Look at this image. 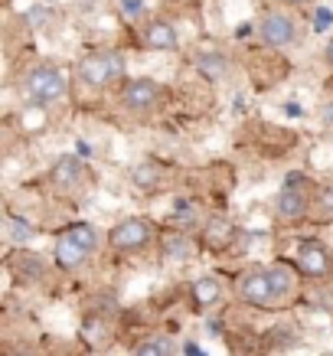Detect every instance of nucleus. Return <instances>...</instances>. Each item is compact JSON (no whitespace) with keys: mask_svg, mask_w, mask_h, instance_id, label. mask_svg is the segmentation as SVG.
I'll return each mask as SVG.
<instances>
[{"mask_svg":"<svg viewBox=\"0 0 333 356\" xmlns=\"http://www.w3.org/2000/svg\"><path fill=\"white\" fill-rule=\"evenodd\" d=\"M23 128L26 131H43L46 128V111L40 105H26L23 108Z\"/></svg>","mask_w":333,"mask_h":356,"instance_id":"aec40b11","label":"nucleus"},{"mask_svg":"<svg viewBox=\"0 0 333 356\" xmlns=\"http://www.w3.org/2000/svg\"><path fill=\"white\" fill-rule=\"evenodd\" d=\"M288 3H307V0H288Z\"/></svg>","mask_w":333,"mask_h":356,"instance_id":"c85d7f7f","label":"nucleus"},{"mask_svg":"<svg viewBox=\"0 0 333 356\" xmlns=\"http://www.w3.org/2000/svg\"><path fill=\"white\" fill-rule=\"evenodd\" d=\"M121 10L131 13V17H138V13L144 10V3H140V0H121Z\"/></svg>","mask_w":333,"mask_h":356,"instance_id":"a878e982","label":"nucleus"},{"mask_svg":"<svg viewBox=\"0 0 333 356\" xmlns=\"http://www.w3.org/2000/svg\"><path fill=\"white\" fill-rule=\"evenodd\" d=\"M219 294H222V288H219V281L216 278H200L193 284V298L200 307H206V304H216L219 301Z\"/></svg>","mask_w":333,"mask_h":356,"instance_id":"ddd939ff","label":"nucleus"},{"mask_svg":"<svg viewBox=\"0 0 333 356\" xmlns=\"http://www.w3.org/2000/svg\"><path fill=\"white\" fill-rule=\"evenodd\" d=\"M144 43L151 46V49H177V30H173L170 23H163V20H157V23H151L147 26V33H144Z\"/></svg>","mask_w":333,"mask_h":356,"instance_id":"9d476101","label":"nucleus"},{"mask_svg":"<svg viewBox=\"0 0 333 356\" xmlns=\"http://www.w3.org/2000/svg\"><path fill=\"white\" fill-rule=\"evenodd\" d=\"M161 102V86L151 79H131L124 86V105L131 111H147Z\"/></svg>","mask_w":333,"mask_h":356,"instance_id":"423d86ee","label":"nucleus"},{"mask_svg":"<svg viewBox=\"0 0 333 356\" xmlns=\"http://www.w3.org/2000/svg\"><path fill=\"white\" fill-rule=\"evenodd\" d=\"M271 275V284H275V291H278V298H284V294L291 291V284H294V278H291V271L284 268V265H275V268H268Z\"/></svg>","mask_w":333,"mask_h":356,"instance_id":"a211bd4d","label":"nucleus"},{"mask_svg":"<svg viewBox=\"0 0 333 356\" xmlns=\"http://www.w3.org/2000/svg\"><path fill=\"white\" fill-rule=\"evenodd\" d=\"M118 76H124V63L118 53H92L79 63V79L92 88H105Z\"/></svg>","mask_w":333,"mask_h":356,"instance_id":"f257e3e1","label":"nucleus"},{"mask_svg":"<svg viewBox=\"0 0 333 356\" xmlns=\"http://www.w3.org/2000/svg\"><path fill=\"white\" fill-rule=\"evenodd\" d=\"M242 298L248 304H255V307H268V304L278 301V291H275V284H271V275L268 271H252L242 278Z\"/></svg>","mask_w":333,"mask_h":356,"instance_id":"39448f33","label":"nucleus"},{"mask_svg":"<svg viewBox=\"0 0 333 356\" xmlns=\"http://www.w3.org/2000/svg\"><path fill=\"white\" fill-rule=\"evenodd\" d=\"M298 265H301V271L311 275V278H323V275L333 268L330 252L323 245H317V242H304L301 252H298Z\"/></svg>","mask_w":333,"mask_h":356,"instance_id":"0eeeda50","label":"nucleus"},{"mask_svg":"<svg viewBox=\"0 0 333 356\" xmlns=\"http://www.w3.org/2000/svg\"><path fill=\"white\" fill-rule=\"evenodd\" d=\"M86 255H88L86 248L76 245L69 236H63L59 245H56V265H59V268H79V265L86 261Z\"/></svg>","mask_w":333,"mask_h":356,"instance_id":"f8f14e48","label":"nucleus"},{"mask_svg":"<svg viewBox=\"0 0 333 356\" xmlns=\"http://www.w3.org/2000/svg\"><path fill=\"white\" fill-rule=\"evenodd\" d=\"M307 180H304V173H288L284 177V186H281V196H278V213L281 219H301L307 213Z\"/></svg>","mask_w":333,"mask_h":356,"instance_id":"7ed1b4c3","label":"nucleus"},{"mask_svg":"<svg viewBox=\"0 0 333 356\" xmlns=\"http://www.w3.org/2000/svg\"><path fill=\"white\" fill-rule=\"evenodd\" d=\"M190 252H193V245H190V238L183 236V232H173V236H167V242H163V255L167 259H190Z\"/></svg>","mask_w":333,"mask_h":356,"instance_id":"4468645a","label":"nucleus"},{"mask_svg":"<svg viewBox=\"0 0 333 356\" xmlns=\"http://www.w3.org/2000/svg\"><path fill=\"white\" fill-rule=\"evenodd\" d=\"M20 265H23V271H30V275H40V271H43V268H40V261H36V259H40V255H20Z\"/></svg>","mask_w":333,"mask_h":356,"instance_id":"b1692460","label":"nucleus"},{"mask_svg":"<svg viewBox=\"0 0 333 356\" xmlns=\"http://www.w3.org/2000/svg\"><path fill=\"white\" fill-rule=\"evenodd\" d=\"M232 238H236V229H232V222L229 219H209L206 222V245L213 248V252H219V248L232 245Z\"/></svg>","mask_w":333,"mask_h":356,"instance_id":"1a4fd4ad","label":"nucleus"},{"mask_svg":"<svg viewBox=\"0 0 333 356\" xmlns=\"http://www.w3.org/2000/svg\"><path fill=\"white\" fill-rule=\"evenodd\" d=\"M53 20H56V13L49 7H26V23L36 26V30H46Z\"/></svg>","mask_w":333,"mask_h":356,"instance_id":"6ab92c4d","label":"nucleus"},{"mask_svg":"<svg viewBox=\"0 0 333 356\" xmlns=\"http://www.w3.org/2000/svg\"><path fill=\"white\" fill-rule=\"evenodd\" d=\"M317 206H323L327 216H333V186H323L320 196H317Z\"/></svg>","mask_w":333,"mask_h":356,"instance_id":"5701e85b","label":"nucleus"},{"mask_svg":"<svg viewBox=\"0 0 333 356\" xmlns=\"http://www.w3.org/2000/svg\"><path fill=\"white\" fill-rule=\"evenodd\" d=\"M327 63L333 65V40H330V46H327Z\"/></svg>","mask_w":333,"mask_h":356,"instance_id":"cd10ccee","label":"nucleus"},{"mask_svg":"<svg viewBox=\"0 0 333 356\" xmlns=\"http://www.w3.org/2000/svg\"><path fill=\"white\" fill-rule=\"evenodd\" d=\"M261 40L271 46H288L294 43V20L284 13H268L261 20Z\"/></svg>","mask_w":333,"mask_h":356,"instance_id":"6e6552de","label":"nucleus"},{"mask_svg":"<svg viewBox=\"0 0 333 356\" xmlns=\"http://www.w3.org/2000/svg\"><path fill=\"white\" fill-rule=\"evenodd\" d=\"M65 236L72 238V242H76V245H82L86 248V252H92V248L98 245V232L92 226H88V222H79V226H69L65 229Z\"/></svg>","mask_w":333,"mask_h":356,"instance_id":"2eb2a0df","label":"nucleus"},{"mask_svg":"<svg viewBox=\"0 0 333 356\" xmlns=\"http://www.w3.org/2000/svg\"><path fill=\"white\" fill-rule=\"evenodd\" d=\"M200 69H203L209 79H222L226 76V59H222V56H216V53L200 56Z\"/></svg>","mask_w":333,"mask_h":356,"instance_id":"f3484780","label":"nucleus"},{"mask_svg":"<svg viewBox=\"0 0 333 356\" xmlns=\"http://www.w3.org/2000/svg\"><path fill=\"white\" fill-rule=\"evenodd\" d=\"M186 356H203V350H200V346H193V343H186Z\"/></svg>","mask_w":333,"mask_h":356,"instance_id":"bb28decb","label":"nucleus"},{"mask_svg":"<svg viewBox=\"0 0 333 356\" xmlns=\"http://www.w3.org/2000/svg\"><path fill=\"white\" fill-rule=\"evenodd\" d=\"M167 353H170V346L163 343V340H151V343L138 346V356H167Z\"/></svg>","mask_w":333,"mask_h":356,"instance_id":"4be33fe9","label":"nucleus"},{"mask_svg":"<svg viewBox=\"0 0 333 356\" xmlns=\"http://www.w3.org/2000/svg\"><path fill=\"white\" fill-rule=\"evenodd\" d=\"M330 20H333V17H330V10H327V7H320V10H317V23H314V30H317V33H323V30H327V26H330Z\"/></svg>","mask_w":333,"mask_h":356,"instance_id":"393cba45","label":"nucleus"},{"mask_svg":"<svg viewBox=\"0 0 333 356\" xmlns=\"http://www.w3.org/2000/svg\"><path fill=\"white\" fill-rule=\"evenodd\" d=\"M131 180H134L140 190H154V186L161 184V170H157L154 163H140V167H134Z\"/></svg>","mask_w":333,"mask_h":356,"instance_id":"dca6fc26","label":"nucleus"},{"mask_svg":"<svg viewBox=\"0 0 333 356\" xmlns=\"http://www.w3.org/2000/svg\"><path fill=\"white\" fill-rule=\"evenodd\" d=\"M147 242H151V222H144V219H124L111 229V245L121 248V252L144 248Z\"/></svg>","mask_w":333,"mask_h":356,"instance_id":"20e7f679","label":"nucleus"},{"mask_svg":"<svg viewBox=\"0 0 333 356\" xmlns=\"http://www.w3.org/2000/svg\"><path fill=\"white\" fill-rule=\"evenodd\" d=\"M65 76L63 69H56V65H40V69H33L30 76H26V92H30L36 102H56V98L65 95Z\"/></svg>","mask_w":333,"mask_h":356,"instance_id":"f03ea898","label":"nucleus"},{"mask_svg":"<svg viewBox=\"0 0 333 356\" xmlns=\"http://www.w3.org/2000/svg\"><path fill=\"white\" fill-rule=\"evenodd\" d=\"M7 229H10V238L13 242H30L33 236H36V229L30 226V222H23V219H7Z\"/></svg>","mask_w":333,"mask_h":356,"instance_id":"412c9836","label":"nucleus"},{"mask_svg":"<svg viewBox=\"0 0 333 356\" xmlns=\"http://www.w3.org/2000/svg\"><path fill=\"white\" fill-rule=\"evenodd\" d=\"M53 180L56 186H72L82 180V161H79L76 154H65L59 157V163L53 167Z\"/></svg>","mask_w":333,"mask_h":356,"instance_id":"9b49d317","label":"nucleus"}]
</instances>
